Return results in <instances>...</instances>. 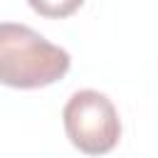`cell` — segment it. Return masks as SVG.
I'll list each match as a JSON object with an SVG mask.
<instances>
[{
    "label": "cell",
    "mask_w": 158,
    "mask_h": 158,
    "mask_svg": "<svg viewBox=\"0 0 158 158\" xmlns=\"http://www.w3.org/2000/svg\"><path fill=\"white\" fill-rule=\"evenodd\" d=\"M27 2L37 15L47 20H64L84 5V0H27Z\"/></svg>",
    "instance_id": "obj_3"
},
{
    "label": "cell",
    "mask_w": 158,
    "mask_h": 158,
    "mask_svg": "<svg viewBox=\"0 0 158 158\" xmlns=\"http://www.w3.org/2000/svg\"><path fill=\"white\" fill-rule=\"evenodd\" d=\"M69 143L86 156H104L121 138V118L111 99L94 89H81L69 96L62 111Z\"/></svg>",
    "instance_id": "obj_2"
},
{
    "label": "cell",
    "mask_w": 158,
    "mask_h": 158,
    "mask_svg": "<svg viewBox=\"0 0 158 158\" xmlns=\"http://www.w3.org/2000/svg\"><path fill=\"white\" fill-rule=\"evenodd\" d=\"M72 67L69 52L27 25L0 22V84L42 89L59 81Z\"/></svg>",
    "instance_id": "obj_1"
}]
</instances>
